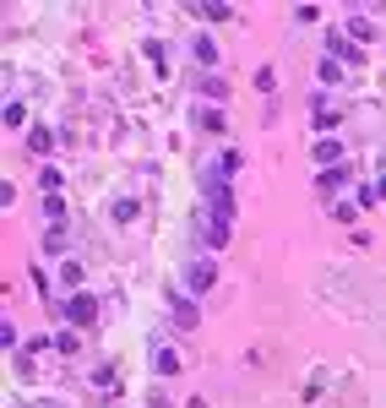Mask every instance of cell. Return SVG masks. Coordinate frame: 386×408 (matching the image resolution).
<instances>
[{
  "instance_id": "cell-1",
  "label": "cell",
  "mask_w": 386,
  "mask_h": 408,
  "mask_svg": "<svg viewBox=\"0 0 386 408\" xmlns=\"http://www.w3.org/2000/svg\"><path fill=\"white\" fill-rule=\"evenodd\" d=\"M60 316L71 326H93V321H98V300H93V294H71V300L60 305Z\"/></svg>"
},
{
  "instance_id": "cell-14",
  "label": "cell",
  "mask_w": 386,
  "mask_h": 408,
  "mask_svg": "<svg viewBox=\"0 0 386 408\" xmlns=\"http://www.w3.org/2000/svg\"><path fill=\"white\" fill-rule=\"evenodd\" d=\"M202 93H207V98H224L229 82H224V77H207V82H202Z\"/></svg>"
},
{
  "instance_id": "cell-13",
  "label": "cell",
  "mask_w": 386,
  "mask_h": 408,
  "mask_svg": "<svg viewBox=\"0 0 386 408\" xmlns=\"http://www.w3.org/2000/svg\"><path fill=\"white\" fill-rule=\"evenodd\" d=\"M0 120H6V131H11V125L27 120V109H22V103H6V115H0Z\"/></svg>"
},
{
  "instance_id": "cell-12",
  "label": "cell",
  "mask_w": 386,
  "mask_h": 408,
  "mask_svg": "<svg viewBox=\"0 0 386 408\" xmlns=\"http://www.w3.org/2000/svg\"><path fill=\"white\" fill-rule=\"evenodd\" d=\"M158 370H163V376H174V370H180V354H174V348H158Z\"/></svg>"
},
{
  "instance_id": "cell-8",
  "label": "cell",
  "mask_w": 386,
  "mask_h": 408,
  "mask_svg": "<svg viewBox=\"0 0 386 408\" xmlns=\"http://www.w3.org/2000/svg\"><path fill=\"white\" fill-rule=\"evenodd\" d=\"M191 49H196V65H218V44L212 39H196Z\"/></svg>"
},
{
  "instance_id": "cell-10",
  "label": "cell",
  "mask_w": 386,
  "mask_h": 408,
  "mask_svg": "<svg viewBox=\"0 0 386 408\" xmlns=\"http://www.w3.org/2000/svg\"><path fill=\"white\" fill-rule=\"evenodd\" d=\"M196 125H202V131H224V115H218V109H196Z\"/></svg>"
},
{
  "instance_id": "cell-11",
  "label": "cell",
  "mask_w": 386,
  "mask_h": 408,
  "mask_svg": "<svg viewBox=\"0 0 386 408\" xmlns=\"http://www.w3.org/2000/svg\"><path fill=\"white\" fill-rule=\"evenodd\" d=\"M49 142H55V136H49L44 125H33V131H27V147H33V153H49Z\"/></svg>"
},
{
  "instance_id": "cell-9",
  "label": "cell",
  "mask_w": 386,
  "mask_h": 408,
  "mask_svg": "<svg viewBox=\"0 0 386 408\" xmlns=\"http://www.w3.org/2000/svg\"><path fill=\"white\" fill-rule=\"evenodd\" d=\"M60 283L71 288V294H82V267H77V262H65V267H60Z\"/></svg>"
},
{
  "instance_id": "cell-6",
  "label": "cell",
  "mask_w": 386,
  "mask_h": 408,
  "mask_svg": "<svg viewBox=\"0 0 386 408\" xmlns=\"http://www.w3.org/2000/svg\"><path fill=\"white\" fill-rule=\"evenodd\" d=\"M191 11H196V17H207V22H229V17H234V11H229V6H218V0H202V6H191Z\"/></svg>"
},
{
  "instance_id": "cell-4",
  "label": "cell",
  "mask_w": 386,
  "mask_h": 408,
  "mask_svg": "<svg viewBox=\"0 0 386 408\" xmlns=\"http://www.w3.org/2000/svg\"><path fill=\"white\" fill-rule=\"evenodd\" d=\"M337 158H343V142H337V136H321V142H316V163H321V169H337Z\"/></svg>"
},
{
  "instance_id": "cell-2",
  "label": "cell",
  "mask_w": 386,
  "mask_h": 408,
  "mask_svg": "<svg viewBox=\"0 0 386 408\" xmlns=\"http://www.w3.org/2000/svg\"><path fill=\"white\" fill-rule=\"evenodd\" d=\"M196 224H202V245H207V250H224V245H229V218H212V212H202Z\"/></svg>"
},
{
  "instance_id": "cell-5",
  "label": "cell",
  "mask_w": 386,
  "mask_h": 408,
  "mask_svg": "<svg viewBox=\"0 0 386 408\" xmlns=\"http://www.w3.org/2000/svg\"><path fill=\"white\" fill-rule=\"evenodd\" d=\"M337 185H343V169H321V180H316L321 202H332V196H337Z\"/></svg>"
},
{
  "instance_id": "cell-7",
  "label": "cell",
  "mask_w": 386,
  "mask_h": 408,
  "mask_svg": "<svg viewBox=\"0 0 386 408\" xmlns=\"http://www.w3.org/2000/svg\"><path fill=\"white\" fill-rule=\"evenodd\" d=\"M196 321H202V316H196V305H191V300H174V326H185V332H191Z\"/></svg>"
},
{
  "instance_id": "cell-15",
  "label": "cell",
  "mask_w": 386,
  "mask_h": 408,
  "mask_svg": "<svg viewBox=\"0 0 386 408\" xmlns=\"http://www.w3.org/2000/svg\"><path fill=\"white\" fill-rule=\"evenodd\" d=\"M131 218H136V202H131V196H125V202H115V224H131Z\"/></svg>"
},
{
  "instance_id": "cell-3",
  "label": "cell",
  "mask_w": 386,
  "mask_h": 408,
  "mask_svg": "<svg viewBox=\"0 0 386 408\" xmlns=\"http://www.w3.org/2000/svg\"><path fill=\"white\" fill-rule=\"evenodd\" d=\"M185 283H191V288H196V294H207V288H212V283H218V267H212V262H207V256H196V262H191V267H185Z\"/></svg>"
}]
</instances>
